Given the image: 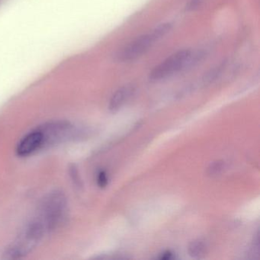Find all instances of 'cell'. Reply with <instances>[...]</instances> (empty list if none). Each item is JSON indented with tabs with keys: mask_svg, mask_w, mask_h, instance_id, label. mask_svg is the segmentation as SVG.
Listing matches in <instances>:
<instances>
[{
	"mask_svg": "<svg viewBox=\"0 0 260 260\" xmlns=\"http://www.w3.org/2000/svg\"><path fill=\"white\" fill-rule=\"evenodd\" d=\"M135 86L132 84H127L117 89L111 97L109 108L112 112H116L121 109L134 95Z\"/></svg>",
	"mask_w": 260,
	"mask_h": 260,
	"instance_id": "obj_5",
	"label": "cell"
},
{
	"mask_svg": "<svg viewBox=\"0 0 260 260\" xmlns=\"http://www.w3.org/2000/svg\"><path fill=\"white\" fill-rule=\"evenodd\" d=\"M172 28H173V24L170 23V22H166V23L161 24V25L156 27L152 31V33L154 35L156 39L159 41V39L164 37L172 29Z\"/></svg>",
	"mask_w": 260,
	"mask_h": 260,
	"instance_id": "obj_9",
	"label": "cell"
},
{
	"mask_svg": "<svg viewBox=\"0 0 260 260\" xmlns=\"http://www.w3.org/2000/svg\"><path fill=\"white\" fill-rule=\"evenodd\" d=\"M48 233H51V231L47 223L38 214L25 225L16 240L7 248L6 256L8 258H20L25 256L39 246Z\"/></svg>",
	"mask_w": 260,
	"mask_h": 260,
	"instance_id": "obj_1",
	"label": "cell"
},
{
	"mask_svg": "<svg viewBox=\"0 0 260 260\" xmlns=\"http://www.w3.org/2000/svg\"><path fill=\"white\" fill-rule=\"evenodd\" d=\"M225 64H226V62L224 61L219 64L218 66L214 68V69L211 70L204 77V83H210L214 81L220 75V73L223 71V68H225Z\"/></svg>",
	"mask_w": 260,
	"mask_h": 260,
	"instance_id": "obj_8",
	"label": "cell"
},
{
	"mask_svg": "<svg viewBox=\"0 0 260 260\" xmlns=\"http://www.w3.org/2000/svg\"><path fill=\"white\" fill-rule=\"evenodd\" d=\"M97 184L100 188H105L108 184L107 173L105 171H100L97 176Z\"/></svg>",
	"mask_w": 260,
	"mask_h": 260,
	"instance_id": "obj_11",
	"label": "cell"
},
{
	"mask_svg": "<svg viewBox=\"0 0 260 260\" xmlns=\"http://www.w3.org/2000/svg\"><path fill=\"white\" fill-rule=\"evenodd\" d=\"M156 42L157 39L153 33L142 35L120 50L117 54V59L121 62L134 61L144 55Z\"/></svg>",
	"mask_w": 260,
	"mask_h": 260,
	"instance_id": "obj_3",
	"label": "cell"
},
{
	"mask_svg": "<svg viewBox=\"0 0 260 260\" xmlns=\"http://www.w3.org/2000/svg\"><path fill=\"white\" fill-rule=\"evenodd\" d=\"M206 244H205V242L201 240H194L188 245V254L193 258H202L206 253Z\"/></svg>",
	"mask_w": 260,
	"mask_h": 260,
	"instance_id": "obj_6",
	"label": "cell"
},
{
	"mask_svg": "<svg viewBox=\"0 0 260 260\" xmlns=\"http://www.w3.org/2000/svg\"><path fill=\"white\" fill-rule=\"evenodd\" d=\"M225 169V162L223 160H216L211 162L208 167L207 173L211 177H216L223 173Z\"/></svg>",
	"mask_w": 260,
	"mask_h": 260,
	"instance_id": "obj_7",
	"label": "cell"
},
{
	"mask_svg": "<svg viewBox=\"0 0 260 260\" xmlns=\"http://www.w3.org/2000/svg\"><path fill=\"white\" fill-rule=\"evenodd\" d=\"M159 258L162 260H169L173 258V253L171 251L167 250L161 254Z\"/></svg>",
	"mask_w": 260,
	"mask_h": 260,
	"instance_id": "obj_12",
	"label": "cell"
},
{
	"mask_svg": "<svg viewBox=\"0 0 260 260\" xmlns=\"http://www.w3.org/2000/svg\"><path fill=\"white\" fill-rule=\"evenodd\" d=\"M45 147V140L40 127L28 132L19 141L16 153L21 157L30 156Z\"/></svg>",
	"mask_w": 260,
	"mask_h": 260,
	"instance_id": "obj_4",
	"label": "cell"
},
{
	"mask_svg": "<svg viewBox=\"0 0 260 260\" xmlns=\"http://www.w3.org/2000/svg\"><path fill=\"white\" fill-rule=\"evenodd\" d=\"M191 53L192 51L190 49L179 50L169 56L150 71L149 80L159 81L186 68L188 66Z\"/></svg>",
	"mask_w": 260,
	"mask_h": 260,
	"instance_id": "obj_2",
	"label": "cell"
},
{
	"mask_svg": "<svg viewBox=\"0 0 260 260\" xmlns=\"http://www.w3.org/2000/svg\"><path fill=\"white\" fill-rule=\"evenodd\" d=\"M205 0H189L188 4L185 6V11H196L204 4Z\"/></svg>",
	"mask_w": 260,
	"mask_h": 260,
	"instance_id": "obj_10",
	"label": "cell"
}]
</instances>
